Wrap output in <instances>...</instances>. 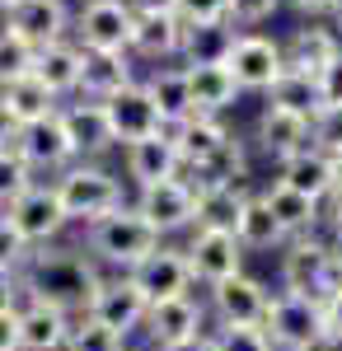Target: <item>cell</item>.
<instances>
[{
  "instance_id": "c3c4849f",
  "label": "cell",
  "mask_w": 342,
  "mask_h": 351,
  "mask_svg": "<svg viewBox=\"0 0 342 351\" xmlns=\"http://www.w3.org/2000/svg\"><path fill=\"white\" fill-rule=\"evenodd\" d=\"M0 351H19V324H14V309H0Z\"/></svg>"
},
{
  "instance_id": "44dd1931",
  "label": "cell",
  "mask_w": 342,
  "mask_h": 351,
  "mask_svg": "<svg viewBox=\"0 0 342 351\" xmlns=\"http://www.w3.org/2000/svg\"><path fill=\"white\" fill-rule=\"evenodd\" d=\"M122 169H127V178L136 188H150V183H164V178H179L183 160H179V145L169 141V132H159V136L122 145Z\"/></svg>"
},
{
  "instance_id": "4316f807",
  "label": "cell",
  "mask_w": 342,
  "mask_h": 351,
  "mask_svg": "<svg viewBox=\"0 0 342 351\" xmlns=\"http://www.w3.org/2000/svg\"><path fill=\"white\" fill-rule=\"evenodd\" d=\"M235 239L244 253H267V248H286V230L277 225V216L267 211V202L258 192L244 197L239 206V220H235Z\"/></svg>"
},
{
  "instance_id": "11a10c76",
  "label": "cell",
  "mask_w": 342,
  "mask_h": 351,
  "mask_svg": "<svg viewBox=\"0 0 342 351\" xmlns=\"http://www.w3.org/2000/svg\"><path fill=\"white\" fill-rule=\"evenodd\" d=\"M333 19H338V28H342V0H338V5H333Z\"/></svg>"
},
{
  "instance_id": "e575fe53",
  "label": "cell",
  "mask_w": 342,
  "mask_h": 351,
  "mask_svg": "<svg viewBox=\"0 0 342 351\" xmlns=\"http://www.w3.org/2000/svg\"><path fill=\"white\" fill-rule=\"evenodd\" d=\"M244 197H249V183L197 192V225H192V230H230V234H235V220H239Z\"/></svg>"
},
{
  "instance_id": "e0dca14e",
  "label": "cell",
  "mask_w": 342,
  "mask_h": 351,
  "mask_svg": "<svg viewBox=\"0 0 342 351\" xmlns=\"http://www.w3.org/2000/svg\"><path fill=\"white\" fill-rule=\"evenodd\" d=\"M253 145L263 150L267 160L286 164L290 155H300V150H310V145H315V136H310V117L267 104V108L258 112V122H253Z\"/></svg>"
},
{
  "instance_id": "7402d4cb",
  "label": "cell",
  "mask_w": 342,
  "mask_h": 351,
  "mask_svg": "<svg viewBox=\"0 0 342 351\" xmlns=\"http://www.w3.org/2000/svg\"><path fill=\"white\" fill-rule=\"evenodd\" d=\"M14 324H19V351H66V337H71L76 319L43 304V300H19Z\"/></svg>"
},
{
  "instance_id": "4fadbf2b",
  "label": "cell",
  "mask_w": 342,
  "mask_h": 351,
  "mask_svg": "<svg viewBox=\"0 0 342 351\" xmlns=\"http://www.w3.org/2000/svg\"><path fill=\"white\" fill-rule=\"evenodd\" d=\"M127 281L146 295V304H159V300H174V295H192L187 258H183V248H174V243H159L155 253H146L127 271Z\"/></svg>"
},
{
  "instance_id": "ee69618b",
  "label": "cell",
  "mask_w": 342,
  "mask_h": 351,
  "mask_svg": "<svg viewBox=\"0 0 342 351\" xmlns=\"http://www.w3.org/2000/svg\"><path fill=\"white\" fill-rule=\"evenodd\" d=\"M315 80H319V99H323V108H338V104H342V52L319 71Z\"/></svg>"
},
{
  "instance_id": "5b68a950",
  "label": "cell",
  "mask_w": 342,
  "mask_h": 351,
  "mask_svg": "<svg viewBox=\"0 0 342 351\" xmlns=\"http://www.w3.org/2000/svg\"><path fill=\"white\" fill-rule=\"evenodd\" d=\"M263 332L272 351H328V324H323V300L277 291L267 300Z\"/></svg>"
},
{
  "instance_id": "d590c367",
  "label": "cell",
  "mask_w": 342,
  "mask_h": 351,
  "mask_svg": "<svg viewBox=\"0 0 342 351\" xmlns=\"http://www.w3.org/2000/svg\"><path fill=\"white\" fill-rule=\"evenodd\" d=\"M33 56H38L33 43H24L19 33H10V28L0 24V84L19 80V75H33Z\"/></svg>"
},
{
  "instance_id": "30bf717a",
  "label": "cell",
  "mask_w": 342,
  "mask_h": 351,
  "mask_svg": "<svg viewBox=\"0 0 342 351\" xmlns=\"http://www.w3.org/2000/svg\"><path fill=\"white\" fill-rule=\"evenodd\" d=\"M136 10L127 0H84L76 14V47L84 52H127Z\"/></svg>"
},
{
  "instance_id": "ac0fdd59",
  "label": "cell",
  "mask_w": 342,
  "mask_h": 351,
  "mask_svg": "<svg viewBox=\"0 0 342 351\" xmlns=\"http://www.w3.org/2000/svg\"><path fill=\"white\" fill-rule=\"evenodd\" d=\"M179 47H183V19L174 10H136L127 56H141L150 66H164V61L179 56Z\"/></svg>"
},
{
  "instance_id": "7bdbcfd3",
  "label": "cell",
  "mask_w": 342,
  "mask_h": 351,
  "mask_svg": "<svg viewBox=\"0 0 342 351\" xmlns=\"http://www.w3.org/2000/svg\"><path fill=\"white\" fill-rule=\"evenodd\" d=\"M230 0H174V14L183 24H207V19H225Z\"/></svg>"
},
{
  "instance_id": "f5cc1de1",
  "label": "cell",
  "mask_w": 342,
  "mask_h": 351,
  "mask_svg": "<svg viewBox=\"0 0 342 351\" xmlns=\"http://www.w3.org/2000/svg\"><path fill=\"white\" fill-rule=\"evenodd\" d=\"M328 183H333V192H342V150L328 155Z\"/></svg>"
},
{
  "instance_id": "816d5d0a",
  "label": "cell",
  "mask_w": 342,
  "mask_h": 351,
  "mask_svg": "<svg viewBox=\"0 0 342 351\" xmlns=\"http://www.w3.org/2000/svg\"><path fill=\"white\" fill-rule=\"evenodd\" d=\"M164 351H216V342H211V332H202L192 342H179V347H164Z\"/></svg>"
},
{
  "instance_id": "f546056e",
  "label": "cell",
  "mask_w": 342,
  "mask_h": 351,
  "mask_svg": "<svg viewBox=\"0 0 342 351\" xmlns=\"http://www.w3.org/2000/svg\"><path fill=\"white\" fill-rule=\"evenodd\" d=\"M342 52V38L333 33V28H295L290 33V43L282 47V56H286L290 71H305V75H319L333 56Z\"/></svg>"
},
{
  "instance_id": "f35d334b",
  "label": "cell",
  "mask_w": 342,
  "mask_h": 351,
  "mask_svg": "<svg viewBox=\"0 0 342 351\" xmlns=\"http://www.w3.org/2000/svg\"><path fill=\"white\" fill-rule=\"evenodd\" d=\"M66 351H122V337L99 324H89V319H76L71 337H66Z\"/></svg>"
},
{
  "instance_id": "cb8c5ba5",
  "label": "cell",
  "mask_w": 342,
  "mask_h": 351,
  "mask_svg": "<svg viewBox=\"0 0 342 351\" xmlns=\"http://www.w3.org/2000/svg\"><path fill=\"white\" fill-rule=\"evenodd\" d=\"M183 75H187V94H192V112L220 117L225 108H235L239 84L225 66H183Z\"/></svg>"
},
{
  "instance_id": "6f0895ef",
  "label": "cell",
  "mask_w": 342,
  "mask_h": 351,
  "mask_svg": "<svg viewBox=\"0 0 342 351\" xmlns=\"http://www.w3.org/2000/svg\"><path fill=\"white\" fill-rule=\"evenodd\" d=\"M328 351H342V347H328Z\"/></svg>"
},
{
  "instance_id": "277c9868",
  "label": "cell",
  "mask_w": 342,
  "mask_h": 351,
  "mask_svg": "<svg viewBox=\"0 0 342 351\" xmlns=\"http://www.w3.org/2000/svg\"><path fill=\"white\" fill-rule=\"evenodd\" d=\"M342 286V248L319 234H300L286 239L282 253V291L290 295H310V300H328Z\"/></svg>"
},
{
  "instance_id": "8fae6325",
  "label": "cell",
  "mask_w": 342,
  "mask_h": 351,
  "mask_svg": "<svg viewBox=\"0 0 342 351\" xmlns=\"http://www.w3.org/2000/svg\"><path fill=\"white\" fill-rule=\"evenodd\" d=\"M187 271H192V286H220L244 271V248L230 230H192V239L183 243Z\"/></svg>"
},
{
  "instance_id": "52a82bcc",
  "label": "cell",
  "mask_w": 342,
  "mask_h": 351,
  "mask_svg": "<svg viewBox=\"0 0 342 351\" xmlns=\"http://www.w3.org/2000/svg\"><path fill=\"white\" fill-rule=\"evenodd\" d=\"M132 206L159 239L197 225V192L187 188L183 178H164V183H150V188H136Z\"/></svg>"
},
{
  "instance_id": "74e56055",
  "label": "cell",
  "mask_w": 342,
  "mask_h": 351,
  "mask_svg": "<svg viewBox=\"0 0 342 351\" xmlns=\"http://www.w3.org/2000/svg\"><path fill=\"white\" fill-rule=\"evenodd\" d=\"M211 342H216V351H272L263 328H239V324H220L211 332Z\"/></svg>"
},
{
  "instance_id": "ba28073f",
  "label": "cell",
  "mask_w": 342,
  "mask_h": 351,
  "mask_svg": "<svg viewBox=\"0 0 342 351\" xmlns=\"http://www.w3.org/2000/svg\"><path fill=\"white\" fill-rule=\"evenodd\" d=\"M225 71L235 75L239 94H267L277 84V75L286 71L282 43L267 38V33H239L230 56H225Z\"/></svg>"
},
{
  "instance_id": "d6a6232c",
  "label": "cell",
  "mask_w": 342,
  "mask_h": 351,
  "mask_svg": "<svg viewBox=\"0 0 342 351\" xmlns=\"http://www.w3.org/2000/svg\"><path fill=\"white\" fill-rule=\"evenodd\" d=\"M169 132V141L179 145V160H183V169H192V164H202L230 136V127L220 122V117H202V112H192L187 122H179V127H164Z\"/></svg>"
},
{
  "instance_id": "83f0119b",
  "label": "cell",
  "mask_w": 342,
  "mask_h": 351,
  "mask_svg": "<svg viewBox=\"0 0 342 351\" xmlns=\"http://www.w3.org/2000/svg\"><path fill=\"white\" fill-rule=\"evenodd\" d=\"M33 75L66 104V94H76V84H80V47H76V38H61V43L38 47V56H33Z\"/></svg>"
},
{
  "instance_id": "6da1fadb",
  "label": "cell",
  "mask_w": 342,
  "mask_h": 351,
  "mask_svg": "<svg viewBox=\"0 0 342 351\" xmlns=\"http://www.w3.org/2000/svg\"><path fill=\"white\" fill-rule=\"evenodd\" d=\"M99 281H104V271H99V263L84 248L43 243V248L28 253L24 267H19V291H24V300H43V304H52V309L71 314V319H84Z\"/></svg>"
},
{
  "instance_id": "b9f144b4",
  "label": "cell",
  "mask_w": 342,
  "mask_h": 351,
  "mask_svg": "<svg viewBox=\"0 0 342 351\" xmlns=\"http://www.w3.org/2000/svg\"><path fill=\"white\" fill-rule=\"evenodd\" d=\"M28 253H33V248L14 234V225H10V220L0 216V271H14V276H19V267H24Z\"/></svg>"
},
{
  "instance_id": "603a6c76",
  "label": "cell",
  "mask_w": 342,
  "mask_h": 351,
  "mask_svg": "<svg viewBox=\"0 0 342 351\" xmlns=\"http://www.w3.org/2000/svg\"><path fill=\"white\" fill-rule=\"evenodd\" d=\"M136 71H132V56L127 52H84L80 47V84L76 94L89 99V104H104L108 94H117L122 84H132Z\"/></svg>"
},
{
  "instance_id": "484cf974",
  "label": "cell",
  "mask_w": 342,
  "mask_h": 351,
  "mask_svg": "<svg viewBox=\"0 0 342 351\" xmlns=\"http://www.w3.org/2000/svg\"><path fill=\"white\" fill-rule=\"evenodd\" d=\"M141 84H146V94H150V104H155L164 127H179V122L192 117V94H187L183 66H155Z\"/></svg>"
},
{
  "instance_id": "7c38bea8",
  "label": "cell",
  "mask_w": 342,
  "mask_h": 351,
  "mask_svg": "<svg viewBox=\"0 0 342 351\" xmlns=\"http://www.w3.org/2000/svg\"><path fill=\"white\" fill-rule=\"evenodd\" d=\"M267 291L258 276H249V271H239L230 281H220V286H207V314L220 324H239V328H263V314H267Z\"/></svg>"
},
{
  "instance_id": "9f6ffc18",
  "label": "cell",
  "mask_w": 342,
  "mask_h": 351,
  "mask_svg": "<svg viewBox=\"0 0 342 351\" xmlns=\"http://www.w3.org/2000/svg\"><path fill=\"white\" fill-rule=\"evenodd\" d=\"M10 5H14V0H0V14H5V10H10Z\"/></svg>"
},
{
  "instance_id": "7dc6e473",
  "label": "cell",
  "mask_w": 342,
  "mask_h": 351,
  "mask_svg": "<svg viewBox=\"0 0 342 351\" xmlns=\"http://www.w3.org/2000/svg\"><path fill=\"white\" fill-rule=\"evenodd\" d=\"M19 300H24L19 276H14V271H0V309H19Z\"/></svg>"
},
{
  "instance_id": "3957f363",
  "label": "cell",
  "mask_w": 342,
  "mask_h": 351,
  "mask_svg": "<svg viewBox=\"0 0 342 351\" xmlns=\"http://www.w3.org/2000/svg\"><path fill=\"white\" fill-rule=\"evenodd\" d=\"M56 197H61V211L71 225H89V220L108 216V211H117V206H127V192H122V178L104 169V164H89V160H76L66 164L61 173H56Z\"/></svg>"
},
{
  "instance_id": "4dcf8cb0",
  "label": "cell",
  "mask_w": 342,
  "mask_h": 351,
  "mask_svg": "<svg viewBox=\"0 0 342 351\" xmlns=\"http://www.w3.org/2000/svg\"><path fill=\"white\" fill-rule=\"evenodd\" d=\"M258 197L267 202V211L277 216V225L286 230V239H300V234H315L319 230V206L323 202H310V197L282 188V183H267Z\"/></svg>"
},
{
  "instance_id": "681fc988",
  "label": "cell",
  "mask_w": 342,
  "mask_h": 351,
  "mask_svg": "<svg viewBox=\"0 0 342 351\" xmlns=\"http://www.w3.org/2000/svg\"><path fill=\"white\" fill-rule=\"evenodd\" d=\"M14 136H19V122L0 108V150H14Z\"/></svg>"
},
{
  "instance_id": "ab89813d",
  "label": "cell",
  "mask_w": 342,
  "mask_h": 351,
  "mask_svg": "<svg viewBox=\"0 0 342 351\" xmlns=\"http://www.w3.org/2000/svg\"><path fill=\"white\" fill-rule=\"evenodd\" d=\"M310 136H315V150H323V155L342 150V104H338V108L315 112V122H310Z\"/></svg>"
},
{
  "instance_id": "8992f818",
  "label": "cell",
  "mask_w": 342,
  "mask_h": 351,
  "mask_svg": "<svg viewBox=\"0 0 342 351\" xmlns=\"http://www.w3.org/2000/svg\"><path fill=\"white\" fill-rule=\"evenodd\" d=\"M5 220L14 225V234L28 243V248H43V243H56L66 234V211H61V197H56L52 183H33L28 192H19L10 206H5Z\"/></svg>"
},
{
  "instance_id": "5bb4252c",
  "label": "cell",
  "mask_w": 342,
  "mask_h": 351,
  "mask_svg": "<svg viewBox=\"0 0 342 351\" xmlns=\"http://www.w3.org/2000/svg\"><path fill=\"white\" fill-rule=\"evenodd\" d=\"M207 304L197 295H174V300H159L146 309V337H150V347L164 351V347H179V342H192V337H202L207 332Z\"/></svg>"
},
{
  "instance_id": "9a60e30c",
  "label": "cell",
  "mask_w": 342,
  "mask_h": 351,
  "mask_svg": "<svg viewBox=\"0 0 342 351\" xmlns=\"http://www.w3.org/2000/svg\"><path fill=\"white\" fill-rule=\"evenodd\" d=\"M104 117H108V132H113L117 145H132V141H146V136L164 132V122H159V112H155V104H150V94H146L141 80L122 84L117 94H108Z\"/></svg>"
},
{
  "instance_id": "1f68e13d",
  "label": "cell",
  "mask_w": 342,
  "mask_h": 351,
  "mask_svg": "<svg viewBox=\"0 0 342 351\" xmlns=\"http://www.w3.org/2000/svg\"><path fill=\"white\" fill-rule=\"evenodd\" d=\"M277 183L290 192H300V197H310V202H323L333 183H328V155L323 150H300V155H290L286 164H277Z\"/></svg>"
},
{
  "instance_id": "7a4b0ae2",
  "label": "cell",
  "mask_w": 342,
  "mask_h": 351,
  "mask_svg": "<svg viewBox=\"0 0 342 351\" xmlns=\"http://www.w3.org/2000/svg\"><path fill=\"white\" fill-rule=\"evenodd\" d=\"M159 243H164V239L136 216V206L127 202V206H117V211H108V216L89 220L80 248L99 263V271H108V276H127L146 253H155Z\"/></svg>"
},
{
  "instance_id": "8d00e7d4",
  "label": "cell",
  "mask_w": 342,
  "mask_h": 351,
  "mask_svg": "<svg viewBox=\"0 0 342 351\" xmlns=\"http://www.w3.org/2000/svg\"><path fill=\"white\" fill-rule=\"evenodd\" d=\"M33 183H38L33 169H28L14 150H0V206H10V202H14L19 192H28Z\"/></svg>"
},
{
  "instance_id": "d4e9b609",
  "label": "cell",
  "mask_w": 342,
  "mask_h": 351,
  "mask_svg": "<svg viewBox=\"0 0 342 351\" xmlns=\"http://www.w3.org/2000/svg\"><path fill=\"white\" fill-rule=\"evenodd\" d=\"M235 24L230 19H207V24H183V66H225V56L235 47Z\"/></svg>"
},
{
  "instance_id": "f907efd6",
  "label": "cell",
  "mask_w": 342,
  "mask_h": 351,
  "mask_svg": "<svg viewBox=\"0 0 342 351\" xmlns=\"http://www.w3.org/2000/svg\"><path fill=\"white\" fill-rule=\"evenodd\" d=\"M295 10H305V14H333V5L338 0H290Z\"/></svg>"
},
{
  "instance_id": "2e32d148",
  "label": "cell",
  "mask_w": 342,
  "mask_h": 351,
  "mask_svg": "<svg viewBox=\"0 0 342 351\" xmlns=\"http://www.w3.org/2000/svg\"><path fill=\"white\" fill-rule=\"evenodd\" d=\"M14 155L33 169V173H61L66 164H76V150H71V141H66V127H61V117H38V122H28L19 127L14 136Z\"/></svg>"
},
{
  "instance_id": "ffe728a7",
  "label": "cell",
  "mask_w": 342,
  "mask_h": 351,
  "mask_svg": "<svg viewBox=\"0 0 342 351\" xmlns=\"http://www.w3.org/2000/svg\"><path fill=\"white\" fill-rule=\"evenodd\" d=\"M0 19H5L10 33H19L24 43H33V47L61 43V38L71 33V14H66L61 0H14Z\"/></svg>"
},
{
  "instance_id": "9c48e42d",
  "label": "cell",
  "mask_w": 342,
  "mask_h": 351,
  "mask_svg": "<svg viewBox=\"0 0 342 351\" xmlns=\"http://www.w3.org/2000/svg\"><path fill=\"white\" fill-rule=\"evenodd\" d=\"M146 309H150L146 295L136 291L127 276H108V271H104L99 291H94L89 309H84V319L99 324V328H108V332H117L122 342H132L136 332L146 328Z\"/></svg>"
},
{
  "instance_id": "f6af8a7d",
  "label": "cell",
  "mask_w": 342,
  "mask_h": 351,
  "mask_svg": "<svg viewBox=\"0 0 342 351\" xmlns=\"http://www.w3.org/2000/svg\"><path fill=\"white\" fill-rule=\"evenodd\" d=\"M319 225H328L333 243H342V192H328L323 206H319Z\"/></svg>"
},
{
  "instance_id": "bcb514c9",
  "label": "cell",
  "mask_w": 342,
  "mask_h": 351,
  "mask_svg": "<svg viewBox=\"0 0 342 351\" xmlns=\"http://www.w3.org/2000/svg\"><path fill=\"white\" fill-rule=\"evenodd\" d=\"M323 324H328V347H342V286L323 300Z\"/></svg>"
},
{
  "instance_id": "f1b7e54d",
  "label": "cell",
  "mask_w": 342,
  "mask_h": 351,
  "mask_svg": "<svg viewBox=\"0 0 342 351\" xmlns=\"http://www.w3.org/2000/svg\"><path fill=\"white\" fill-rule=\"evenodd\" d=\"M0 108L10 112L19 127H28V122H38V117H52V112L61 108V99H56L38 75H19V80L0 84Z\"/></svg>"
},
{
  "instance_id": "db71d44e",
  "label": "cell",
  "mask_w": 342,
  "mask_h": 351,
  "mask_svg": "<svg viewBox=\"0 0 342 351\" xmlns=\"http://www.w3.org/2000/svg\"><path fill=\"white\" fill-rule=\"evenodd\" d=\"M132 10H174V0H127Z\"/></svg>"
},
{
  "instance_id": "d6986e66",
  "label": "cell",
  "mask_w": 342,
  "mask_h": 351,
  "mask_svg": "<svg viewBox=\"0 0 342 351\" xmlns=\"http://www.w3.org/2000/svg\"><path fill=\"white\" fill-rule=\"evenodd\" d=\"M61 127H66V141L76 150V160H89L99 164V155H108L117 141L108 132V117H104V104H89V99H76V104H61L56 108Z\"/></svg>"
},
{
  "instance_id": "60d3db41",
  "label": "cell",
  "mask_w": 342,
  "mask_h": 351,
  "mask_svg": "<svg viewBox=\"0 0 342 351\" xmlns=\"http://www.w3.org/2000/svg\"><path fill=\"white\" fill-rule=\"evenodd\" d=\"M277 10H282V0H230L225 19H230V24L253 28V24H267V19H272Z\"/></svg>"
},
{
  "instance_id": "836d02e7",
  "label": "cell",
  "mask_w": 342,
  "mask_h": 351,
  "mask_svg": "<svg viewBox=\"0 0 342 351\" xmlns=\"http://www.w3.org/2000/svg\"><path fill=\"white\" fill-rule=\"evenodd\" d=\"M267 104H277V108H286V112H300V117H310V122H315V112H323L319 80L305 75V71H290V66L277 75V84L267 89Z\"/></svg>"
}]
</instances>
